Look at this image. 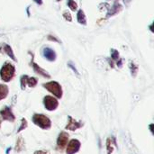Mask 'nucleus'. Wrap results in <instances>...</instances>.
Here are the masks:
<instances>
[{
  "label": "nucleus",
  "instance_id": "nucleus-1",
  "mask_svg": "<svg viewBox=\"0 0 154 154\" xmlns=\"http://www.w3.org/2000/svg\"><path fill=\"white\" fill-rule=\"evenodd\" d=\"M15 74V68L14 66L10 63L9 61H6L3 67L0 69V77L1 79L5 82H9L11 81Z\"/></svg>",
  "mask_w": 154,
  "mask_h": 154
},
{
  "label": "nucleus",
  "instance_id": "nucleus-2",
  "mask_svg": "<svg viewBox=\"0 0 154 154\" xmlns=\"http://www.w3.org/2000/svg\"><path fill=\"white\" fill-rule=\"evenodd\" d=\"M32 122L43 130H49L51 127V121L48 116L42 114H34L32 116Z\"/></svg>",
  "mask_w": 154,
  "mask_h": 154
},
{
  "label": "nucleus",
  "instance_id": "nucleus-3",
  "mask_svg": "<svg viewBox=\"0 0 154 154\" xmlns=\"http://www.w3.org/2000/svg\"><path fill=\"white\" fill-rule=\"evenodd\" d=\"M42 86L49 92H51L52 95H54L57 98H61L62 97V94H63L62 88L57 81H50V82L44 83Z\"/></svg>",
  "mask_w": 154,
  "mask_h": 154
},
{
  "label": "nucleus",
  "instance_id": "nucleus-4",
  "mask_svg": "<svg viewBox=\"0 0 154 154\" xmlns=\"http://www.w3.org/2000/svg\"><path fill=\"white\" fill-rule=\"evenodd\" d=\"M43 105L48 111H54L58 108L59 102L55 97L51 96H46L43 98Z\"/></svg>",
  "mask_w": 154,
  "mask_h": 154
},
{
  "label": "nucleus",
  "instance_id": "nucleus-5",
  "mask_svg": "<svg viewBox=\"0 0 154 154\" xmlns=\"http://www.w3.org/2000/svg\"><path fill=\"white\" fill-rule=\"evenodd\" d=\"M81 143L79 140L77 139H73L71 141H69V143H68L67 146H66V153L67 154H75L77 153L79 149H80Z\"/></svg>",
  "mask_w": 154,
  "mask_h": 154
},
{
  "label": "nucleus",
  "instance_id": "nucleus-6",
  "mask_svg": "<svg viewBox=\"0 0 154 154\" xmlns=\"http://www.w3.org/2000/svg\"><path fill=\"white\" fill-rule=\"evenodd\" d=\"M68 143H69V134L66 132H60L58 136V139H57L58 150L63 151L66 148Z\"/></svg>",
  "mask_w": 154,
  "mask_h": 154
},
{
  "label": "nucleus",
  "instance_id": "nucleus-7",
  "mask_svg": "<svg viewBox=\"0 0 154 154\" xmlns=\"http://www.w3.org/2000/svg\"><path fill=\"white\" fill-rule=\"evenodd\" d=\"M0 116L1 118L5 121H8V122H14L15 120V116L12 111V108L9 106H5L1 111H0Z\"/></svg>",
  "mask_w": 154,
  "mask_h": 154
},
{
  "label": "nucleus",
  "instance_id": "nucleus-8",
  "mask_svg": "<svg viewBox=\"0 0 154 154\" xmlns=\"http://www.w3.org/2000/svg\"><path fill=\"white\" fill-rule=\"evenodd\" d=\"M38 83L37 79L35 78H30L27 75H23L21 77V88L24 89L26 85H28L30 88H34Z\"/></svg>",
  "mask_w": 154,
  "mask_h": 154
},
{
  "label": "nucleus",
  "instance_id": "nucleus-9",
  "mask_svg": "<svg viewBox=\"0 0 154 154\" xmlns=\"http://www.w3.org/2000/svg\"><path fill=\"white\" fill-rule=\"evenodd\" d=\"M68 124L66 125V129L67 130H69V131H76L81 127H83V123L79 122V121H77L75 120L74 118H72L71 116H69L68 117Z\"/></svg>",
  "mask_w": 154,
  "mask_h": 154
},
{
  "label": "nucleus",
  "instance_id": "nucleus-10",
  "mask_svg": "<svg viewBox=\"0 0 154 154\" xmlns=\"http://www.w3.org/2000/svg\"><path fill=\"white\" fill-rule=\"evenodd\" d=\"M0 52L6 54V55L9 56L13 60L16 61V59H15V56H14V51H13L12 48H11L8 44H6V43H2V44H0Z\"/></svg>",
  "mask_w": 154,
  "mask_h": 154
},
{
  "label": "nucleus",
  "instance_id": "nucleus-11",
  "mask_svg": "<svg viewBox=\"0 0 154 154\" xmlns=\"http://www.w3.org/2000/svg\"><path fill=\"white\" fill-rule=\"evenodd\" d=\"M32 68H33L34 72H36L37 74H39V75L44 77V78H47V79H50V78H51L50 74H49L46 70H44L43 69H42L39 65H37V64L34 63L33 61H32Z\"/></svg>",
  "mask_w": 154,
  "mask_h": 154
},
{
  "label": "nucleus",
  "instance_id": "nucleus-12",
  "mask_svg": "<svg viewBox=\"0 0 154 154\" xmlns=\"http://www.w3.org/2000/svg\"><path fill=\"white\" fill-rule=\"evenodd\" d=\"M43 56L50 61H53L56 59V53L51 48H44L43 49Z\"/></svg>",
  "mask_w": 154,
  "mask_h": 154
},
{
  "label": "nucleus",
  "instance_id": "nucleus-13",
  "mask_svg": "<svg viewBox=\"0 0 154 154\" xmlns=\"http://www.w3.org/2000/svg\"><path fill=\"white\" fill-rule=\"evenodd\" d=\"M9 93V88L6 85L0 84V100L5 99Z\"/></svg>",
  "mask_w": 154,
  "mask_h": 154
},
{
  "label": "nucleus",
  "instance_id": "nucleus-14",
  "mask_svg": "<svg viewBox=\"0 0 154 154\" xmlns=\"http://www.w3.org/2000/svg\"><path fill=\"white\" fill-rule=\"evenodd\" d=\"M25 147V143H24V141L23 139V137H19L16 141V144H15V152H22Z\"/></svg>",
  "mask_w": 154,
  "mask_h": 154
},
{
  "label": "nucleus",
  "instance_id": "nucleus-15",
  "mask_svg": "<svg viewBox=\"0 0 154 154\" xmlns=\"http://www.w3.org/2000/svg\"><path fill=\"white\" fill-rule=\"evenodd\" d=\"M116 144V141L115 139L112 140L111 138H108L106 140V150H107V154H112L114 152V145Z\"/></svg>",
  "mask_w": 154,
  "mask_h": 154
},
{
  "label": "nucleus",
  "instance_id": "nucleus-16",
  "mask_svg": "<svg viewBox=\"0 0 154 154\" xmlns=\"http://www.w3.org/2000/svg\"><path fill=\"white\" fill-rule=\"evenodd\" d=\"M77 19H78V22L79 23H81V24H87V18H86V15H85L83 10H79L78 12Z\"/></svg>",
  "mask_w": 154,
  "mask_h": 154
},
{
  "label": "nucleus",
  "instance_id": "nucleus-17",
  "mask_svg": "<svg viewBox=\"0 0 154 154\" xmlns=\"http://www.w3.org/2000/svg\"><path fill=\"white\" fill-rule=\"evenodd\" d=\"M68 5L72 11H75L78 8V5L74 0H68Z\"/></svg>",
  "mask_w": 154,
  "mask_h": 154
},
{
  "label": "nucleus",
  "instance_id": "nucleus-18",
  "mask_svg": "<svg viewBox=\"0 0 154 154\" xmlns=\"http://www.w3.org/2000/svg\"><path fill=\"white\" fill-rule=\"evenodd\" d=\"M27 121H26V119L25 118H23L22 119V124H21V126H20V128L18 129V131H17V133H20L21 131H23V130H24L26 127H27Z\"/></svg>",
  "mask_w": 154,
  "mask_h": 154
},
{
  "label": "nucleus",
  "instance_id": "nucleus-19",
  "mask_svg": "<svg viewBox=\"0 0 154 154\" xmlns=\"http://www.w3.org/2000/svg\"><path fill=\"white\" fill-rule=\"evenodd\" d=\"M131 71H132V75L134 77H135L137 74V71H138V67L134 63H131Z\"/></svg>",
  "mask_w": 154,
  "mask_h": 154
},
{
  "label": "nucleus",
  "instance_id": "nucleus-20",
  "mask_svg": "<svg viewBox=\"0 0 154 154\" xmlns=\"http://www.w3.org/2000/svg\"><path fill=\"white\" fill-rule=\"evenodd\" d=\"M63 17L65 18V20H67V21H69V22H71V21H72V16H71L70 13L68 12V11H65V12L63 13Z\"/></svg>",
  "mask_w": 154,
  "mask_h": 154
},
{
  "label": "nucleus",
  "instance_id": "nucleus-21",
  "mask_svg": "<svg viewBox=\"0 0 154 154\" xmlns=\"http://www.w3.org/2000/svg\"><path fill=\"white\" fill-rule=\"evenodd\" d=\"M112 58L115 60H119V52L116 50H112Z\"/></svg>",
  "mask_w": 154,
  "mask_h": 154
},
{
  "label": "nucleus",
  "instance_id": "nucleus-22",
  "mask_svg": "<svg viewBox=\"0 0 154 154\" xmlns=\"http://www.w3.org/2000/svg\"><path fill=\"white\" fill-rule=\"evenodd\" d=\"M33 154H50V152L45 150H40V151H36Z\"/></svg>",
  "mask_w": 154,
  "mask_h": 154
},
{
  "label": "nucleus",
  "instance_id": "nucleus-23",
  "mask_svg": "<svg viewBox=\"0 0 154 154\" xmlns=\"http://www.w3.org/2000/svg\"><path fill=\"white\" fill-rule=\"evenodd\" d=\"M49 39H50V40H51V41H55V42H58V40H57V39H55L54 37L52 38V37H51V35H50V36H49Z\"/></svg>",
  "mask_w": 154,
  "mask_h": 154
},
{
  "label": "nucleus",
  "instance_id": "nucleus-24",
  "mask_svg": "<svg viewBox=\"0 0 154 154\" xmlns=\"http://www.w3.org/2000/svg\"><path fill=\"white\" fill-rule=\"evenodd\" d=\"M37 4H39V5H42V0H34Z\"/></svg>",
  "mask_w": 154,
  "mask_h": 154
},
{
  "label": "nucleus",
  "instance_id": "nucleus-25",
  "mask_svg": "<svg viewBox=\"0 0 154 154\" xmlns=\"http://www.w3.org/2000/svg\"><path fill=\"white\" fill-rule=\"evenodd\" d=\"M1 124H2V118L0 117V126H1Z\"/></svg>",
  "mask_w": 154,
  "mask_h": 154
},
{
  "label": "nucleus",
  "instance_id": "nucleus-26",
  "mask_svg": "<svg viewBox=\"0 0 154 154\" xmlns=\"http://www.w3.org/2000/svg\"><path fill=\"white\" fill-rule=\"evenodd\" d=\"M58 1H61V0H58Z\"/></svg>",
  "mask_w": 154,
  "mask_h": 154
}]
</instances>
